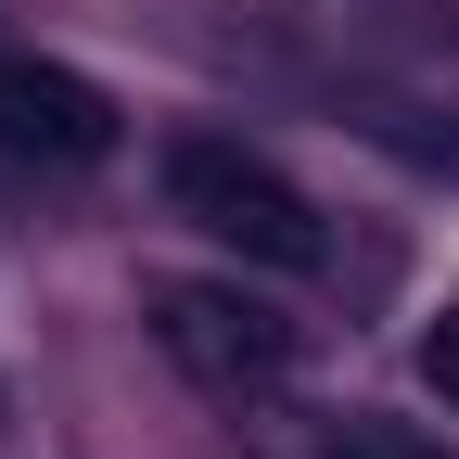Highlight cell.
Returning <instances> with one entry per match:
<instances>
[{"label":"cell","instance_id":"277c9868","mask_svg":"<svg viewBox=\"0 0 459 459\" xmlns=\"http://www.w3.org/2000/svg\"><path fill=\"white\" fill-rule=\"evenodd\" d=\"M319 459H446L434 434H409V421H332L319 434Z\"/></svg>","mask_w":459,"mask_h":459},{"label":"cell","instance_id":"7a4b0ae2","mask_svg":"<svg viewBox=\"0 0 459 459\" xmlns=\"http://www.w3.org/2000/svg\"><path fill=\"white\" fill-rule=\"evenodd\" d=\"M141 307H153V344L204 395H268L281 370H294V319H281L268 294H243V281H153Z\"/></svg>","mask_w":459,"mask_h":459},{"label":"cell","instance_id":"6da1fadb","mask_svg":"<svg viewBox=\"0 0 459 459\" xmlns=\"http://www.w3.org/2000/svg\"><path fill=\"white\" fill-rule=\"evenodd\" d=\"M166 217H192L204 243H230L243 268H319V255H332L319 204L281 179L255 141H217V128L166 141Z\"/></svg>","mask_w":459,"mask_h":459},{"label":"cell","instance_id":"5b68a950","mask_svg":"<svg viewBox=\"0 0 459 459\" xmlns=\"http://www.w3.org/2000/svg\"><path fill=\"white\" fill-rule=\"evenodd\" d=\"M421 383H434V395H446V409H459V307H446V319H434V332H421Z\"/></svg>","mask_w":459,"mask_h":459},{"label":"cell","instance_id":"3957f363","mask_svg":"<svg viewBox=\"0 0 459 459\" xmlns=\"http://www.w3.org/2000/svg\"><path fill=\"white\" fill-rule=\"evenodd\" d=\"M0 153H26V166H102L115 153V102L77 65H51V51H0Z\"/></svg>","mask_w":459,"mask_h":459}]
</instances>
